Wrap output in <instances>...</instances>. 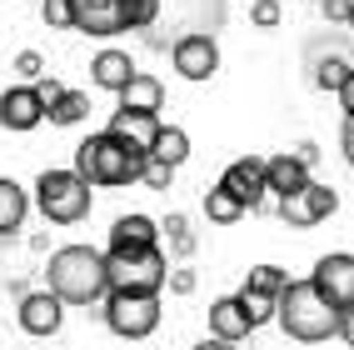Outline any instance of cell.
Here are the masks:
<instances>
[{
  "mask_svg": "<svg viewBox=\"0 0 354 350\" xmlns=\"http://www.w3.org/2000/svg\"><path fill=\"white\" fill-rule=\"evenodd\" d=\"M45 280H50V295L60 306H95V300L110 295L105 280V250L90 245H60L45 265Z\"/></svg>",
  "mask_w": 354,
  "mask_h": 350,
  "instance_id": "cell-1",
  "label": "cell"
},
{
  "mask_svg": "<svg viewBox=\"0 0 354 350\" xmlns=\"http://www.w3.org/2000/svg\"><path fill=\"white\" fill-rule=\"evenodd\" d=\"M274 320H279V331H285L290 340H299V345H319V340H329L339 331V310L329 306L310 280H290V286L279 290Z\"/></svg>",
  "mask_w": 354,
  "mask_h": 350,
  "instance_id": "cell-2",
  "label": "cell"
},
{
  "mask_svg": "<svg viewBox=\"0 0 354 350\" xmlns=\"http://www.w3.org/2000/svg\"><path fill=\"white\" fill-rule=\"evenodd\" d=\"M140 166H145V155L140 150H130L125 140H115L110 130H100V135H90V140H80L75 146V170L90 191H95V185H130V180H140Z\"/></svg>",
  "mask_w": 354,
  "mask_h": 350,
  "instance_id": "cell-3",
  "label": "cell"
},
{
  "mask_svg": "<svg viewBox=\"0 0 354 350\" xmlns=\"http://www.w3.org/2000/svg\"><path fill=\"white\" fill-rule=\"evenodd\" d=\"M170 261L160 255V245H135V250H105V280L110 290L125 295H160Z\"/></svg>",
  "mask_w": 354,
  "mask_h": 350,
  "instance_id": "cell-4",
  "label": "cell"
},
{
  "mask_svg": "<svg viewBox=\"0 0 354 350\" xmlns=\"http://www.w3.org/2000/svg\"><path fill=\"white\" fill-rule=\"evenodd\" d=\"M95 205V191L75 175V170H45L35 180V210L50 225H80Z\"/></svg>",
  "mask_w": 354,
  "mask_h": 350,
  "instance_id": "cell-5",
  "label": "cell"
},
{
  "mask_svg": "<svg viewBox=\"0 0 354 350\" xmlns=\"http://www.w3.org/2000/svg\"><path fill=\"white\" fill-rule=\"evenodd\" d=\"M105 325L120 340H145L160 331V295H125L110 290L105 295Z\"/></svg>",
  "mask_w": 354,
  "mask_h": 350,
  "instance_id": "cell-6",
  "label": "cell"
},
{
  "mask_svg": "<svg viewBox=\"0 0 354 350\" xmlns=\"http://www.w3.org/2000/svg\"><path fill=\"white\" fill-rule=\"evenodd\" d=\"M310 286H315L335 310H349V306H354V255H349V250L319 255V265H315V275H310Z\"/></svg>",
  "mask_w": 354,
  "mask_h": 350,
  "instance_id": "cell-7",
  "label": "cell"
},
{
  "mask_svg": "<svg viewBox=\"0 0 354 350\" xmlns=\"http://www.w3.org/2000/svg\"><path fill=\"white\" fill-rule=\"evenodd\" d=\"M339 210V195L329 191V185H304L299 195H290V200H279V216H285L290 225H319V220H329Z\"/></svg>",
  "mask_w": 354,
  "mask_h": 350,
  "instance_id": "cell-8",
  "label": "cell"
},
{
  "mask_svg": "<svg viewBox=\"0 0 354 350\" xmlns=\"http://www.w3.org/2000/svg\"><path fill=\"white\" fill-rule=\"evenodd\" d=\"M175 70L185 80H209L220 70V45L209 35H180L175 40Z\"/></svg>",
  "mask_w": 354,
  "mask_h": 350,
  "instance_id": "cell-9",
  "label": "cell"
},
{
  "mask_svg": "<svg viewBox=\"0 0 354 350\" xmlns=\"http://www.w3.org/2000/svg\"><path fill=\"white\" fill-rule=\"evenodd\" d=\"M220 191H230V195L240 200L245 210L265 205V160H259V155H245V160H234V166L220 175Z\"/></svg>",
  "mask_w": 354,
  "mask_h": 350,
  "instance_id": "cell-10",
  "label": "cell"
},
{
  "mask_svg": "<svg viewBox=\"0 0 354 350\" xmlns=\"http://www.w3.org/2000/svg\"><path fill=\"white\" fill-rule=\"evenodd\" d=\"M65 320V306L50 290H26L20 295V331L26 335H55Z\"/></svg>",
  "mask_w": 354,
  "mask_h": 350,
  "instance_id": "cell-11",
  "label": "cell"
},
{
  "mask_svg": "<svg viewBox=\"0 0 354 350\" xmlns=\"http://www.w3.org/2000/svg\"><path fill=\"white\" fill-rule=\"evenodd\" d=\"M40 121H45V105H40V96H35L30 85H15V90L0 96V125H6V130L26 135V130H35Z\"/></svg>",
  "mask_w": 354,
  "mask_h": 350,
  "instance_id": "cell-12",
  "label": "cell"
},
{
  "mask_svg": "<svg viewBox=\"0 0 354 350\" xmlns=\"http://www.w3.org/2000/svg\"><path fill=\"white\" fill-rule=\"evenodd\" d=\"M105 130H110L115 140H125L130 150H140V155H150V146H155V135H160V115H145V110H115Z\"/></svg>",
  "mask_w": 354,
  "mask_h": 350,
  "instance_id": "cell-13",
  "label": "cell"
},
{
  "mask_svg": "<svg viewBox=\"0 0 354 350\" xmlns=\"http://www.w3.org/2000/svg\"><path fill=\"white\" fill-rule=\"evenodd\" d=\"M70 10H75L70 30H85V35H120L125 30L120 0H70Z\"/></svg>",
  "mask_w": 354,
  "mask_h": 350,
  "instance_id": "cell-14",
  "label": "cell"
},
{
  "mask_svg": "<svg viewBox=\"0 0 354 350\" xmlns=\"http://www.w3.org/2000/svg\"><path fill=\"white\" fill-rule=\"evenodd\" d=\"M304 185H310V166H304L299 155H270L265 160V195L290 200V195L304 191Z\"/></svg>",
  "mask_w": 354,
  "mask_h": 350,
  "instance_id": "cell-15",
  "label": "cell"
},
{
  "mask_svg": "<svg viewBox=\"0 0 354 350\" xmlns=\"http://www.w3.org/2000/svg\"><path fill=\"white\" fill-rule=\"evenodd\" d=\"M250 331H254V325H250L245 310H240V295H225V300H215V306H209V335H215V340L240 345Z\"/></svg>",
  "mask_w": 354,
  "mask_h": 350,
  "instance_id": "cell-16",
  "label": "cell"
},
{
  "mask_svg": "<svg viewBox=\"0 0 354 350\" xmlns=\"http://www.w3.org/2000/svg\"><path fill=\"white\" fill-rule=\"evenodd\" d=\"M130 76H135V60L125 51H100L95 60H90V80H95L100 90H115V96L130 85Z\"/></svg>",
  "mask_w": 354,
  "mask_h": 350,
  "instance_id": "cell-17",
  "label": "cell"
},
{
  "mask_svg": "<svg viewBox=\"0 0 354 350\" xmlns=\"http://www.w3.org/2000/svg\"><path fill=\"white\" fill-rule=\"evenodd\" d=\"M135 245H160V230L150 216H120L110 225V250H135Z\"/></svg>",
  "mask_w": 354,
  "mask_h": 350,
  "instance_id": "cell-18",
  "label": "cell"
},
{
  "mask_svg": "<svg viewBox=\"0 0 354 350\" xmlns=\"http://www.w3.org/2000/svg\"><path fill=\"white\" fill-rule=\"evenodd\" d=\"M160 105H165V85H160L155 76H145V70H135L130 85L120 90V110H145V115H155Z\"/></svg>",
  "mask_w": 354,
  "mask_h": 350,
  "instance_id": "cell-19",
  "label": "cell"
},
{
  "mask_svg": "<svg viewBox=\"0 0 354 350\" xmlns=\"http://www.w3.org/2000/svg\"><path fill=\"white\" fill-rule=\"evenodd\" d=\"M30 216V195L20 191L10 175H0V236H15Z\"/></svg>",
  "mask_w": 354,
  "mask_h": 350,
  "instance_id": "cell-20",
  "label": "cell"
},
{
  "mask_svg": "<svg viewBox=\"0 0 354 350\" xmlns=\"http://www.w3.org/2000/svg\"><path fill=\"white\" fill-rule=\"evenodd\" d=\"M90 115V96H80V90H60V96L45 105V121L50 125H80Z\"/></svg>",
  "mask_w": 354,
  "mask_h": 350,
  "instance_id": "cell-21",
  "label": "cell"
},
{
  "mask_svg": "<svg viewBox=\"0 0 354 350\" xmlns=\"http://www.w3.org/2000/svg\"><path fill=\"white\" fill-rule=\"evenodd\" d=\"M150 155H155V160H165V166H185V160H190V135H185L180 125H160Z\"/></svg>",
  "mask_w": 354,
  "mask_h": 350,
  "instance_id": "cell-22",
  "label": "cell"
},
{
  "mask_svg": "<svg viewBox=\"0 0 354 350\" xmlns=\"http://www.w3.org/2000/svg\"><path fill=\"white\" fill-rule=\"evenodd\" d=\"M205 216H209V220H215V225H234V220H240V216H245V205H240V200H234L230 191H220V185H215V191H209V195H205Z\"/></svg>",
  "mask_w": 354,
  "mask_h": 350,
  "instance_id": "cell-23",
  "label": "cell"
},
{
  "mask_svg": "<svg viewBox=\"0 0 354 350\" xmlns=\"http://www.w3.org/2000/svg\"><path fill=\"white\" fill-rule=\"evenodd\" d=\"M285 286H290V275L279 270V265H254L245 275V290H259V295H279Z\"/></svg>",
  "mask_w": 354,
  "mask_h": 350,
  "instance_id": "cell-24",
  "label": "cell"
},
{
  "mask_svg": "<svg viewBox=\"0 0 354 350\" xmlns=\"http://www.w3.org/2000/svg\"><path fill=\"white\" fill-rule=\"evenodd\" d=\"M274 300H279V295L240 290V310H245V320H250V325H265V320H274Z\"/></svg>",
  "mask_w": 354,
  "mask_h": 350,
  "instance_id": "cell-25",
  "label": "cell"
},
{
  "mask_svg": "<svg viewBox=\"0 0 354 350\" xmlns=\"http://www.w3.org/2000/svg\"><path fill=\"white\" fill-rule=\"evenodd\" d=\"M155 15H160V0H120V20H125V30L155 26Z\"/></svg>",
  "mask_w": 354,
  "mask_h": 350,
  "instance_id": "cell-26",
  "label": "cell"
},
{
  "mask_svg": "<svg viewBox=\"0 0 354 350\" xmlns=\"http://www.w3.org/2000/svg\"><path fill=\"white\" fill-rule=\"evenodd\" d=\"M140 180H145L150 191H170V180H175V166H165V160L145 155V166H140Z\"/></svg>",
  "mask_w": 354,
  "mask_h": 350,
  "instance_id": "cell-27",
  "label": "cell"
},
{
  "mask_svg": "<svg viewBox=\"0 0 354 350\" xmlns=\"http://www.w3.org/2000/svg\"><path fill=\"white\" fill-rule=\"evenodd\" d=\"M40 15H45V26H50V30H70V26H75V10H70V0H45Z\"/></svg>",
  "mask_w": 354,
  "mask_h": 350,
  "instance_id": "cell-28",
  "label": "cell"
},
{
  "mask_svg": "<svg viewBox=\"0 0 354 350\" xmlns=\"http://www.w3.org/2000/svg\"><path fill=\"white\" fill-rule=\"evenodd\" d=\"M344 76H349V65H344L339 55H329V60L319 65V76H315V85H319V90H339V85H344Z\"/></svg>",
  "mask_w": 354,
  "mask_h": 350,
  "instance_id": "cell-29",
  "label": "cell"
},
{
  "mask_svg": "<svg viewBox=\"0 0 354 350\" xmlns=\"http://www.w3.org/2000/svg\"><path fill=\"white\" fill-rule=\"evenodd\" d=\"M250 20H254V26H279V0H254V6H250Z\"/></svg>",
  "mask_w": 354,
  "mask_h": 350,
  "instance_id": "cell-30",
  "label": "cell"
},
{
  "mask_svg": "<svg viewBox=\"0 0 354 350\" xmlns=\"http://www.w3.org/2000/svg\"><path fill=\"white\" fill-rule=\"evenodd\" d=\"M15 76H26V80H40V76H45V60H40L35 51H20V55H15Z\"/></svg>",
  "mask_w": 354,
  "mask_h": 350,
  "instance_id": "cell-31",
  "label": "cell"
},
{
  "mask_svg": "<svg viewBox=\"0 0 354 350\" xmlns=\"http://www.w3.org/2000/svg\"><path fill=\"white\" fill-rule=\"evenodd\" d=\"M339 96V105H344V121H354V65H349V76H344V85L335 90Z\"/></svg>",
  "mask_w": 354,
  "mask_h": 350,
  "instance_id": "cell-32",
  "label": "cell"
},
{
  "mask_svg": "<svg viewBox=\"0 0 354 350\" xmlns=\"http://www.w3.org/2000/svg\"><path fill=\"white\" fill-rule=\"evenodd\" d=\"M165 280H170L175 295H190V290H195V270H175V275H165Z\"/></svg>",
  "mask_w": 354,
  "mask_h": 350,
  "instance_id": "cell-33",
  "label": "cell"
},
{
  "mask_svg": "<svg viewBox=\"0 0 354 350\" xmlns=\"http://www.w3.org/2000/svg\"><path fill=\"white\" fill-rule=\"evenodd\" d=\"M30 90H35V96H40V105H50V100H55V96H60V90H65V85H60V80H55V76H50V80H35V85H30Z\"/></svg>",
  "mask_w": 354,
  "mask_h": 350,
  "instance_id": "cell-34",
  "label": "cell"
},
{
  "mask_svg": "<svg viewBox=\"0 0 354 350\" xmlns=\"http://www.w3.org/2000/svg\"><path fill=\"white\" fill-rule=\"evenodd\" d=\"M319 10L329 20H349V0H319Z\"/></svg>",
  "mask_w": 354,
  "mask_h": 350,
  "instance_id": "cell-35",
  "label": "cell"
},
{
  "mask_svg": "<svg viewBox=\"0 0 354 350\" xmlns=\"http://www.w3.org/2000/svg\"><path fill=\"white\" fill-rule=\"evenodd\" d=\"M335 335H339L344 345H354V306H349V310H339V331H335Z\"/></svg>",
  "mask_w": 354,
  "mask_h": 350,
  "instance_id": "cell-36",
  "label": "cell"
},
{
  "mask_svg": "<svg viewBox=\"0 0 354 350\" xmlns=\"http://www.w3.org/2000/svg\"><path fill=\"white\" fill-rule=\"evenodd\" d=\"M339 146H344V160L354 166V121H344V135H339Z\"/></svg>",
  "mask_w": 354,
  "mask_h": 350,
  "instance_id": "cell-37",
  "label": "cell"
},
{
  "mask_svg": "<svg viewBox=\"0 0 354 350\" xmlns=\"http://www.w3.org/2000/svg\"><path fill=\"white\" fill-rule=\"evenodd\" d=\"M195 350H234V345H230V340H215V335H209V340H200Z\"/></svg>",
  "mask_w": 354,
  "mask_h": 350,
  "instance_id": "cell-38",
  "label": "cell"
},
{
  "mask_svg": "<svg viewBox=\"0 0 354 350\" xmlns=\"http://www.w3.org/2000/svg\"><path fill=\"white\" fill-rule=\"evenodd\" d=\"M349 30H354V0H349Z\"/></svg>",
  "mask_w": 354,
  "mask_h": 350,
  "instance_id": "cell-39",
  "label": "cell"
}]
</instances>
